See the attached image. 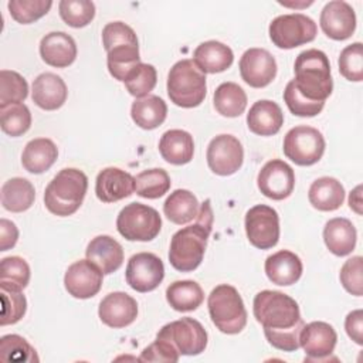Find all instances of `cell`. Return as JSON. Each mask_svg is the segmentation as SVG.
<instances>
[{
	"label": "cell",
	"instance_id": "52a82bcc",
	"mask_svg": "<svg viewBox=\"0 0 363 363\" xmlns=\"http://www.w3.org/2000/svg\"><path fill=\"white\" fill-rule=\"evenodd\" d=\"M207 306L211 322L220 332L235 335L245 328L247 311L241 295L233 285H217L208 295Z\"/></svg>",
	"mask_w": 363,
	"mask_h": 363
},
{
	"label": "cell",
	"instance_id": "7bdbcfd3",
	"mask_svg": "<svg viewBox=\"0 0 363 363\" xmlns=\"http://www.w3.org/2000/svg\"><path fill=\"white\" fill-rule=\"evenodd\" d=\"M157 72L152 64H143L135 67V69L125 79L128 92L135 98L147 96L149 92L156 86Z\"/></svg>",
	"mask_w": 363,
	"mask_h": 363
},
{
	"label": "cell",
	"instance_id": "7c38bea8",
	"mask_svg": "<svg viewBox=\"0 0 363 363\" xmlns=\"http://www.w3.org/2000/svg\"><path fill=\"white\" fill-rule=\"evenodd\" d=\"M248 241L259 250H268L277 245L279 240V216L275 208L267 204L251 207L244 220Z\"/></svg>",
	"mask_w": 363,
	"mask_h": 363
},
{
	"label": "cell",
	"instance_id": "d6a6232c",
	"mask_svg": "<svg viewBox=\"0 0 363 363\" xmlns=\"http://www.w3.org/2000/svg\"><path fill=\"white\" fill-rule=\"evenodd\" d=\"M1 204L7 211L23 213L28 210L35 199L31 182L24 177H11L1 186Z\"/></svg>",
	"mask_w": 363,
	"mask_h": 363
},
{
	"label": "cell",
	"instance_id": "f1b7e54d",
	"mask_svg": "<svg viewBox=\"0 0 363 363\" xmlns=\"http://www.w3.org/2000/svg\"><path fill=\"white\" fill-rule=\"evenodd\" d=\"M159 152L167 163L176 166L186 164L194 155L193 136L183 129H170L162 135L159 140Z\"/></svg>",
	"mask_w": 363,
	"mask_h": 363
},
{
	"label": "cell",
	"instance_id": "6da1fadb",
	"mask_svg": "<svg viewBox=\"0 0 363 363\" xmlns=\"http://www.w3.org/2000/svg\"><path fill=\"white\" fill-rule=\"evenodd\" d=\"M252 312L262 325L268 343L275 349L295 352L301 347L299 333L305 323L294 298L279 291L264 289L255 295Z\"/></svg>",
	"mask_w": 363,
	"mask_h": 363
},
{
	"label": "cell",
	"instance_id": "f5cc1de1",
	"mask_svg": "<svg viewBox=\"0 0 363 363\" xmlns=\"http://www.w3.org/2000/svg\"><path fill=\"white\" fill-rule=\"evenodd\" d=\"M349 206L350 208L357 213V214H362V186H356L353 189V191H350V196H349Z\"/></svg>",
	"mask_w": 363,
	"mask_h": 363
},
{
	"label": "cell",
	"instance_id": "9a60e30c",
	"mask_svg": "<svg viewBox=\"0 0 363 363\" xmlns=\"http://www.w3.org/2000/svg\"><path fill=\"white\" fill-rule=\"evenodd\" d=\"M257 184L265 197L284 200L292 194L295 187L294 169L281 159H272L261 167Z\"/></svg>",
	"mask_w": 363,
	"mask_h": 363
},
{
	"label": "cell",
	"instance_id": "44dd1931",
	"mask_svg": "<svg viewBox=\"0 0 363 363\" xmlns=\"http://www.w3.org/2000/svg\"><path fill=\"white\" fill-rule=\"evenodd\" d=\"M133 191L135 177L119 167H105L96 176L95 194L102 203L119 201Z\"/></svg>",
	"mask_w": 363,
	"mask_h": 363
},
{
	"label": "cell",
	"instance_id": "4316f807",
	"mask_svg": "<svg viewBox=\"0 0 363 363\" xmlns=\"http://www.w3.org/2000/svg\"><path fill=\"white\" fill-rule=\"evenodd\" d=\"M233 50L216 40L201 43L193 52V62L204 74L223 72L233 65Z\"/></svg>",
	"mask_w": 363,
	"mask_h": 363
},
{
	"label": "cell",
	"instance_id": "8fae6325",
	"mask_svg": "<svg viewBox=\"0 0 363 363\" xmlns=\"http://www.w3.org/2000/svg\"><path fill=\"white\" fill-rule=\"evenodd\" d=\"M156 337L166 340L179 352V354L184 356L200 354L207 346L206 329L199 320L189 316L166 323L157 332Z\"/></svg>",
	"mask_w": 363,
	"mask_h": 363
},
{
	"label": "cell",
	"instance_id": "e575fe53",
	"mask_svg": "<svg viewBox=\"0 0 363 363\" xmlns=\"http://www.w3.org/2000/svg\"><path fill=\"white\" fill-rule=\"evenodd\" d=\"M166 299L174 311L190 312L201 305L204 292L196 281H174L166 289Z\"/></svg>",
	"mask_w": 363,
	"mask_h": 363
},
{
	"label": "cell",
	"instance_id": "f6af8a7d",
	"mask_svg": "<svg viewBox=\"0 0 363 363\" xmlns=\"http://www.w3.org/2000/svg\"><path fill=\"white\" fill-rule=\"evenodd\" d=\"M339 72L353 82L363 79V45L362 43H353L345 47L339 55Z\"/></svg>",
	"mask_w": 363,
	"mask_h": 363
},
{
	"label": "cell",
	"instance_id": "9c48e42d",
	"mask_svg": "<svg viewBox=\"0 0 363 363\" xmlns=\"http://www.w3.org/2000/svg\"><path fill=\"white\" fill-rule=\"evenodd\" d=\"M268 33L274 45L291 50L313 41L318 27L311 17L302 13H292L275 17L269 23Z\"/></svg>",
	"mask_w": 363,
	"mask_h": 363
},
{
	"label": "cell",
	"instance_id": "d4e9b609",
	"mask_svg": "<svg viewBox=\"0 0 363 363\" xmlns=\"http://www.w3.org/2000/svg\"><path fill=\"white\" fill-rule=\"evenodd\" d=\"M85 255L104 275L118 271L123 264V248L111 235H98L92 238L85 250Z\"/></svg>",
	"mask_w": 363,
	"mask_h": 363
},
{
	"label": "cell",
	"instance_id": "7402d4cb",
	"mask_svg": "<svg viewBox=\"0 0 363 363\" xmlns=\"http://www.w3.org/2000/svg\"><path fill=\"white\" fill-rule=\"evenodd\" d=\"M40 55L43 61L55 68H65L77 58V44L64 31H51L40 41Z\"/></svg>",
	"mask_w": 363,
	"mask_h": 363
},
{
	"label": "cell",
	"instance_id": "ba28073f",
	"mask_svg": "<svg viewBox=\"0 0 363 363\" xmlns=\"http://www.w3.org/2000/svg\"><path fill=\"white\" fill-rule=\"evenodd\" d=\"M116 228L129 241H152L160 233L159 213L142 203H129L118 214Z\"/></svg>",
	"mask_w": 363,
	"mask_h": 363
},
{
	"label": "cell",
	"instance_id": "5bb4252c",
	"mask_svg": "<svg viewBox=\"0 0 363 363\" xmlns=\"http://www.w3.org/2000/svg\"><path fill=\"white\" fill-rule=\"evenodd\" d=\"M125 277L132 289L150 292L163 281L164 265L162 259L152 252H138L129 258Z\"/></svg>",
	"mask_w": 363,
	"mask_h": 363
},
{
	"label": "cell",
	"instance_id": "816d5d0a",
	"mask_svg": "<svg viewBox=\"0 0 363 363\" xmlns=\"http://www.w3.org/2000/svg\"><path fill=\"white\" fill-rule=\"evenodd\" d=\"M18 240V228L7 218L0 220V251H7L16 245Z\"/></svg>",
	"mask_w": 363,
	"mask_h": 363
},
{
	"label": "cell",
	"instance_id": "4dcf8cb0",
	"mask_svg": "<svg viewBox=\"0 0 363 363\" xmlns=\"http://www.w3.org/2000/svg\"><path fill=\"white\" fill-rule=\"evenodd\" d=\"M308 199L316 210L335 211L343 204L345 189L337 179L323 176L311 184Z\"/></svg>",
	"mask_w": 363,
	"mask_h": 363
},
{
	"label": "cell",
	"instance_id": "277c9868",
	"mask_svg": "<svg viewBox=\"0 0 363 363\" xmlns=\"http://www.w3.org/2000/svg\"><path fill=\"white\" fill-rule=\"evenodd\" d=\"M294 85L301 95L311 101L325 102L333 91L330 64L328 55L316 48L298 54L294 64Z\"/></svg>",
	"mask_w": 363,
	"mask_h": 363
},
{
	"label": "cell",
	"instance_id": "8992f818",
	"mask_svg": "<svg viewBox=\"0 0 363 363\" xmlns=\"http://www.w3.org/2000/svg\"><path fill=\"white\" fill-rule=\"evenodd\" d=\"M207 94L206 74L199 69L193 60H180L169 71L167 95L180 108L199 106Z\"/></svg>",
	"mask_w": 363,
	"mask_h": 363
},
{
	"label": "cell",
	"instance_id": "b9f144b4",
	"mask_svg": "<svg viewBox=\"0 0 363 363\" xmlns=\"http://www.w3.org/2000/svg\"><path fill=\"white\" fill-rule=\"evenodd\" d=\"M0 359L3 362H38L35 349L18 335L1 336Z\"/></svg>",
	"mask_w": 363,
	"mask_h": 363
},
{
	"label": "cell",
	"instance_id": "484cf974",
	"mask_svg": "<svg viewBox=\"0 0 363 363\" xmlns=\"http://www.w3.org/2000/svg\"><path fill=\"white\" fill-rule=\"evenodd\" d=\"M284 125V113L279 105L269 99L254 102L247 113L248 129L259 136H272Z\"/></svg>",
	"mask_w": 363,
	"mask_h": 363
},
{
	"label": "cell",
	"instance_id": "e0dca14e",
	"mask_svg": "<svg viewBox=\"0 0 363 363\" xmlns=\"http://www.w3.org/2000/svg\"><path fill=\"white\" fill-rule=\"evenodd\" d=\"M240 74L252 88H264L277 77V61L264 48H248L240 58Z\"/></svg>",
	"mask_w": 363,
	"mask_h": 363
},
{
	"label": "cell",
	"instance_id": "8d00e7d4",
	"mask_svg": "<svg viewBox=\"0 0 363 363\" xmlns=\"http://www.w3.org/2000/svg\"><path fill=\"white\" fill-rule=\"evenodd\" d=\"M30 267L21 257H6L0 262V288L23 291L30 282Z\"/></svg>",
	"mask_w": 363,
	"mask_h": 363
},
{
	"label": "cell",
	"instance_id": "4fadbf2b",
	"mask_svg": "<svg viewBox=\"0 0 363 363\" xmlns=\"http://www.w3.org/2000/svg\"><path fill=\"white\" fill-rule=\"evenodd\" d=\"M207 164L218 176L234 174L244 162V149L241 142L233 135H218L207 146Z\"/></svg>",
	"mask_w": 363,
	"mask_h": 363
},
{
	"label": "cell",
	"instance_id": "3957f363",
	"mask_svg": "<svg viewBox=\"0 0 363 363\" xmlns=\"http://www.w3.org/2000/svg\"><path fill=\"white\" fill-rule=\"evenodd\" d=\"M102 44L106 51L109 74L125 82L135 67L140 64L136 33L122 21H112L102 30Z\"/></svg>",
	"mask_w": 363,
	"mask_h": 363
},
{
	"label": "cell",
	"instance_id": "681fc988",
	"mask_svg": "<svg viewBox=\"0 0 363 363\" xmlns=\"http://www.w3.org/2000/svg\"><path fill=\"white\" fill-rule=\"evenodd\" d=\"M179 352L166 340L157 339L142 350L140 362H177Z\"/></svg>",
	"mask_w": 363,
	"mask_h": 363
},
{
	"label": "cell",
	"instance_id": "c3c4849f",
	"mask_svg": "<svg viewBox=\"0 0 363 363\" xmlns=\"http://www.w3.org/2000/svg\"><path fill=\"white\" fill-rule=\"evenodd\" d=\"M362 262H363V258L360 255L352 257L342 265L340 274H339L343 288L354 296H362L363 294Z\"/></svg>",
	"mask_w": 363,
	"mask_h": 363
},
{
	"label": "cell",
	"instance_id": "d590c367",
	"mask_svg": "<svg viewBox=\"0 0 363 363\" xmlns=\"http://www.w3.org/2000/svg\"><path fill=\"white\" fill-rule=\"evenodd\" d=\"M216 111L227 118L240 116L247 108V94L235 82L220 84L213 95Z\"/></svg>",
	"mask_w": 363,
	"mask_h": 363
},
{
	"label": "cell",
	"instance_id": "d6986e66",
	"mask_svg": "<svg viewBox=\"0 0 363 363\" xmlns=\"http://www.w3.org/2000/svg\"><path fill=\"white\" fill-rule=\"evenodd\" d=\"M336 342V330L332 325L322 320L303 325L299 333V346L305 350L306 360L328 359L333 353Z\"/></svg>",
	"mask_w": 363,
	"mask_h": 363
},
{
	"label": "cell",
	"instance_id": "f907efd6",
	"mask_svg": "<svg viewBox=\"0 0 363 363\" xmlns=\"http://www.w3.org/2000/svg\"><path fill=\"white\" fill-rule=\"evenodd\" d=\"M347 336L357 345H363V311L356 309L347 313L345 319Z\"/></svg>",
	"mask_w": 363,
	"mask_h": 363
},
{
	"label": "cell",
	"instance_id": "ac0fdd59",
	"mask_svg": "<svg viewBox=\"0 0 363 363\" xmlns=\"http://www.w3.org/2000/svg\"><path fill=\"white\" fill-rule=\"evenodd\" d=\"M320 28L332 40L342 41L353 35L356 30V13L343 0H333L323 6L320 11Z\"/></svg>",
	"mask_w": 363,
	"mask_h": 363
},
{
	"label": "cell",
	"instance_id": "bcb514c9",
	"mask_svg": "<svg viewBox=\"0 0 363 363\" xmlns=\"http://www.w3.org/2000/svg\"><path fill=\"white\" fill-rule=\"evenodd\" d=\"M284 101L288 106V109L296 115V116H316L320 113V111L325 106V102L320 101H311L299 94L296 86L294 85V81H289L284 89Z\"/></svg>",
	"mask_w": 363,
	"mask_h": 363
},
{
	"label": "cell",
	"instance_id": "7a4b0ae2",
	"mask_svg": "<svg viewBox=\"0 0 363 363\" xmlns=\"http://www.w3.org/2000/svg\"><path fill=\"white\" fill-rule=\"evenodd\" d=\"M213 230L210 200L200 204L196 223L176 231L170 241L169 262L180 272L194 271L203 261L207 240Z\"/></svg>",
	"mask_w": 363,
	"mask_h": 363
},
{
	"label": "cell",
	"instance_id": "83f0119b",
	"mask_svg": "<svg viewBox=\"0 0 363 363\" xmlns=\"http://www.w3.org/2000/svg\"><path fill=\"white\" fill-rule=\"evenodd\" d=\"M357 233L350 220L345 217H335L325 224L323 241L328 250L337 255H349L356 247Z\"/></svg>",
	"mask_w": 363,
	"mask_h": 363
},
{
	"label": "cell",
	"instance_id": "1f68e13d",
	"mask_svg": "<svg viewBox=\"0 0 363 363\" xmlns=\"http://www.w3.org/2000/svg\"><path fill=\"white\" fill-rule=\"evenodd\" d=\"M130 116L139 128L146 130L156 129L167 116V105L157 95L138 98L130 106Z\"/></svg>",
	"mask_w": 363,
	"mask_h": 363
},
{
	"label": "cell",
	"instance_id": "ffe728a7",
	"mask_svg": "<svg viewBox=\"0 0 363 363\" xmlns=\"http://www.w3.org/2000/svg\"><path fill=\"white\" fill-rule=\"evenodd\" d=\"M98 315L106 326L121 329L135 322L138 316V303L126 292H111L101 301Z\"/></svg>",
	"mask_w": 363,
	"mask_h": 363
},
{
	"label": "cell",
	"instance_id": "603a6c76",
	"mask_svg": "<svg viewBox=\"0 0 363 363\" xmlns=\"http://www.w3.org/2000/svg\"><path fill=\"white\" fill-rule=\"evenodd\" d=\"M68 96L64 79L52 72L40 74L33 82V102L44 111H55L61 108Z\"/></svg>",
	"mask_w": 363,
	"mask_h": 363
},
{
	"label": "cell",
	"instance_id": "30bf717a",
	"mask_svg": "<svg viewBox=\"0 0 363 363\" xmlns=\"http://www.w3.org/2000/svg\"><path fill=\"white\" fill-rule=\"evenodd\" d=\"M284 155L298 166H312L325 153V138L312 126L299 125L288 130L282 145Z\"/></svg>",
	"mask_w": 363,
	"mask_h": 363
},
{
	"label": "cell",
	"instance_id": "ee69618b",
	"mask_svg": "<svg viewBox=\"0 0 363 363\" xmlns=\"http://www.w3.org/2000/svg\"><path fill=\"white\" fill-rule=\"evenodd\" d=\"M52 6L50 0H10L7 3L11 17L20 24H30L45 16Z\"/></svg>",
	"mask_w": 363,
	"mask_h": 363
},
{
	"label": "cell",
	"instance_id": "74e56055",
	"mask_svg": "<svg viewBox=\"0 0 363 363\" xmlns=\"http://www.w3.org/2000/svg\"><path fill=\"white\" fill-rule=\"evenodd\" d=\"M170 177L163 169H147L135 177V191L143 199H159L170 189Z\"/></svg>",
	"mask_w": 363,
	"mask_h": 363
},
{
	"label": "cell",
	"instance_id": "836d02e7",
	"mask_svg": "<svg viewBox=\"0 0 363 363\" xmlns=\"http://www.w3.org/2000/svg\"><path fill=\"white\" fill-rule=\"evenodd\" d=\"M199 208L197 197L184 189L174 190L163 203V213L167 220L179 225L193 221L199 214Z\"/></svg>",
	"mask_w": 363,
	"mask_h": 363
},
{
	"label": "cell",
	"instance_id": "7dc6e473",
	"mask_svg": "<svg viewBox=\"0 0 363 363\" xmlns=\"http://www.w3.org/2000/svg\"><path fill=\"white\" fill-rule=\"evenodd\" d=\"M1 319L0 325H14L17 323L27 311V299L21 291L1 289Z\"/></svg>",
	"mask_w": 363,
	"mask_h": 363
},
{
	"label": "cell",
	"instance_id": "f546056e",
	"mask_svg": "<svg viewBox=\"0 0 363 363\" xmlns=\"http://www.w3.org/2000/svg\"><path fill=\"white\" fill-rule=\"evenodd\" d=\"M58 157V149L51 139L37 138L30 140L23 153H21V164L23 167L33 173L40 174L48 170Z\"/></svg>",
	"mask_w": 363,
	"mask_h": 363
},
{
	"label": "cell",
	"instance_id": "60d3db41",
	"mask_svg": "<svg viewBox=\"0 0 363 363\" xmlns=\"http://www.w3.org/2000/svg\"><path fill=\"white\" fill-rule=\"evenodd\" d=\"M28 95V84L16 71H0V106L23 102Z\"/></svg>",
	"mask_w": 363,
	"mask_h": 363
},
{
	"label": "cell",
	"instance_id": "f35d334b",
	"mask_svg": "<svg viewBox=\"0 0 363 363\" xmlns=\"http://www.w3.org/2000/svg\"><path fill=\"white\" fill-rule=\"evenodd\" d=\"M0 125L1 130L11 138L24 135L31 126L30 109L23 102L0 106Z\"/></svg>",
	"mask_w": 363,
	"mask_h": 363
},
{
	"label": "cell",
	"instance_id": "2e32d148",
	"mask_svg": "<svg viewBox=\"0 0 363 363\" xmlns=\"http://www.w3.org/2000/svg\"><path fill=\"white\" fill-rule=\"evenodd\" d=\"M104 274L89 259H79L71 264L64 275L67 292L78 299L95 296L102 286Z\"/></svg>",
	"mask_w": 363,
	"mask_h": 363
},
{
	"label": "cell",
	"instance_id": "ab89813d",
	"mask_svg": "<svg viewBox=\"0 0 363 363\" xmlns=\"http://www.w3.org/2000/svg\"><path fill=\"white\" fill-rule=\"evenodd\" d=\"M58 10L64 23L74 28L88 26L95 17V4L89 0H61Z\"/></svg>",
	"mask_w": 363,
	"mask_h": 363
},
{
	"label": "cell",
	"instance_id": "cb8c5ba5",
	"mask_svg": "<svg viewBox=\"0 0 363 363\" xmlns=\"http://www.w3.org/2000/svg\"><path fill=\"white\" fill-rule=\"evenodd\" d=\"M264 269L272 284L289 286L299 281L303 267L301 258L295 252L281 250L265 259Z\"/></svg>",
	"mask_w": 363,
	"mask_h": 363
},
{
	"label": "cell",
	"instance_id": "5b68a950",
	"mask_svg": "<svg viewBox=\"0 0 363 363\" xmlns=\"http://www.w3.org/2000/svg\"><path fill=\"white\" fill-rule=\"evenodd\" d=\"M88 190L86 174L75 167L60 170L44 191V204L55 216L74 214L82 204Z\"/></svg>",
	"mask_w": 363,
	"mask_h": 363
}]
</instances>
